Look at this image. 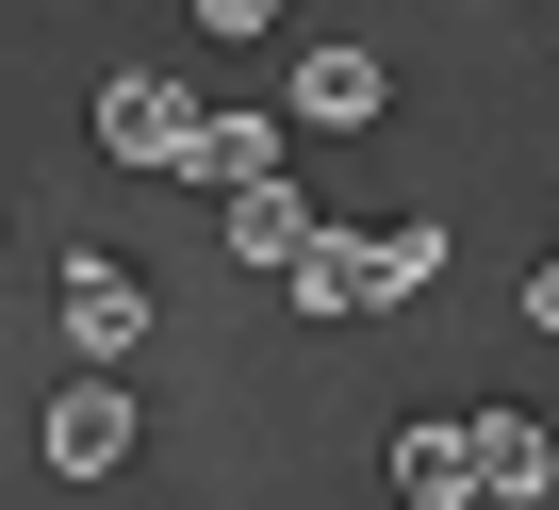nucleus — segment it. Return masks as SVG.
<instances>
[{
	"instance_id": "9",
	"label": "nucleus",
	"mask_w": 559,
	"mask_h": 510,
	"mask_svg": "<svg viewBox=\"0 0 559 510\" xmlns=\"http://www.w3.org/2000/svg\"><path fill=\"white\" fill-rule=\"evenodd\" d=\"M297 247H313V198H297V181H247V198H230V264H263V281H280Z\"/></svg>"
},
{
	"instance_id": "10",
	"label": "nucleus",
	"mask_w": 559,
	"mask_h": 510,
	"mask_svg": "<svg viewBox=\"0 0 559 510\" xmlns=\"http://www.w3.org/2000/svg\"><path fill=\"white\" fill-rule=\"evenodd\" d=\"M198 34H280V0H198Z\"/></svg>"
},
{
	"instance_id": "11",
	"label": "nucleus",
	"mask_w": 559,
	"mask_h": 510,
	"mask_svg": "<svg viewBox=\"0 0 559 510\" xmlns=\"http://www.w3.org/2000/svg\"><path fill=\"white\" fill-rule=\"evenodd\" d=\"M526 313H543V330H559V247H543V264H526Z\"/></svg>"
},
{
	"instance_id": "12",
	"label": "nucleus",
	"mask_w": 559,
	"mask_h": 510,
	"mask_svg": "<svg viewBox=\"0 0 559 510\" xmlns=\"http://www.w3.org/2000/svg\"><path fill=\"white\" fill-rule=\"evenodd\" d=\"M543 17H559V0H543Z\"/></svg>"
},
{
	"instance_id": "4",
	"label": "nucleus",
	"mask_w": 559,
	"mask_h": 510,
	"mask_svg": "<svg viewBox=\"0 0 559 510\" xmlns=\"http://www.w3.org/2000/svg\"><path fill=\"white\" fill-rule=\"evenodd\" d=\"M181 132H198V99H181L165 67H116V83H99V149H116V165H181Z\"/></svg>"
},
{
	"instance_id": "2",
	"label": "nucleus",
	"mask_w": 559,
	"mask_h": 510,
	"mask_svg": "<svg viewBox=\"0 0 559 510\" xmlns=\"http://www.w3.org/2000/svg\"><path fill=\"white\" fill-rule=\"evenodd\" d=\"M34 444H50V477H116V461H132V395H116V363L67 379V395L34 412Z\"/></svg>"
},
{
	"instance_id": "3",
	"label": "nucleus",
	"mask_w": 559,
	"mask_h": 510,
	"mask_svg": "<svg viewBox=\"0 0 559 510\" xmlns=\"http://www.w3.org/2000/svg\"><path fill=\"white\" fill-rule=\"evenodd\" d=\"M67 346H83V363H132V346H148V281L116 264V247L67 264Z\"/></svg>"
},
{
	"instance_id": "8",
	"label": "nucleus",
	"mask_w": 559,
	"mask_h": 510,
	"mask_svg": "<svg viewBox=\"0 0 559 510\" xmlns=\"http://www.w3.org/2000/svg\"><path fill=\"white\" fill-rule=\"evenodd\" d=\"M181 181H230V198L280 181V116H198V132H181Z\"/></svg>"
},
{
	"instance_id": "1",
	"label": "nucleus",
	"mask_w": 559,
	"mask_h": 510,
	"mask_svg": "<svg viewBox=\"0 0 559 510\" xmlns=\"http://www.w3.org/2000/svg\"><path fill=\"white\" fill-rule=\"evenodd\" d=\"M280 297L346 330V313H395V264H379V230H313L297 264H280Z\"/></svg>"
},
{
	"instance_id": "5",
	"label": "nucleus",
	"mask_w": 559,
	"mask_h": 510,
	"mask_svg": "<svg viewBox=\"0 0 559 510\" xmlns=\"http://www.w3.org/2000/svg\"><path fill=\"white\" fill-rule=\"evenodd\" d=\"M395 494L412 510H477V412H412L395 428Z\"/></svg>"
},
{
	"instance_id": "7",
	"label": "nucleus",
	"mask_w": 559,
	"mask_h": 510,
	"mask_svg": "<svg viewBox=\"0 0 559 510\" xmlns=\"http://www.w3.org/2000/svg\"><path fill=\"white\" fill-rule=\"evenodd\" d=\"M297 116H313V132H362V116H379V50H346V34L297 50Z\"/></svg>"
},
{
	"instance_id": "6",
	"label": "nucleus",
	"mask_w": 559,
	"mask_h": 510,
	"mask_svg": "<svg viewBox=\"0 0 559 510\" xmlns=\"http://www.w3.org/2000/svg\"><path fill=\"white\" fill-rule=\"evenodd\" d=\"M477 494L543 510V494H559V428H543V412H477Z\"/></svg>"
}]
</instances>
